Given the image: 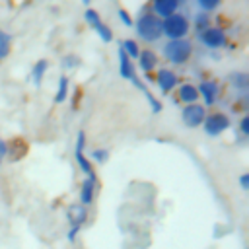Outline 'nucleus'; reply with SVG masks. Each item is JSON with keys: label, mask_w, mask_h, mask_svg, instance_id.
Returning <instances> with one entry per match:
<instances>
[{"label": "nucleus", "mask_w": 249, "mask_h": 249, "mask_svg": "<svg viewBox=\"0 0 249 249\" xmlns=\"http://www.w3.org/2000/svg\"><path fill=\"white\" fill-rule=\"evenodd\" d=\"M134 27H136L138 37L146 43H156L163 37L161 35V19L156 18L152 12H146V14L138 16V19L134 21Z\"/></svg>", "instance_id": "1"}, {"label": "nucleus", "mask_w": 249, "mask_h": 249, "mask_svg": "<svg viewBox=\"0 0 249 249\" xmlns=\"http://www.w3.org/2000/svg\"><path fill=\"white\" fill-rule=\"evenodd\" d=\"M154 82L158 84V88H160L163 93H169V91L177 86V74H175L171 68L161 66V68H158V72H156V76H154Z\"/></svg>", "instance_id": "9"}, {"label": "nucleus", "mask_w": 249, "mask_h": 249, "mask_svg": "<svg viewBox=\"0 0 249 249\" xmlns=\"http://www.w3.org/2000/svg\"><path fill=\"white\" fill-rule=\"evenodd\" d=\"M84 148H86V134H84V130H80V132H78V136H76L74 160H76L78 167H80V169L86 173V177H88V175H93V167H91V161L86 158V154H84Z\"/></svg>", "instance_id": "8"}, {"label": "nucleus", "mask_w": 249, "mask_h": 249, "mask_svg": "<svg viewBox=\"0 0 249 249\" xmlns=\"http://www.w3.org/2000/svg\"><path fill=\"white\" fill-rule=\"evenodd\" d=\"M62 68H66V70H70V68H76L78 66V56L76 54H66V56H62Z\"/></svg>", "instance_id": "27"}, {"label": "nucleus", "mask_w": 249, "mask_h": 249, "mask_svg": "<svg viewBox=\"0 0 249 249\" xmlns=\"http://www.w3.org/2000/svg\"><path fill=\"white\" fill-rule=\"evenodd\" d=\"M10 47H12V37L10 33L0 29V60H4L10 54Z\"/></svg>", "instance_id": "21"}, {"label": "nucleus", "mask_w": 249, "mask_h": 249, "mask_svg": "<svg viewBox=\"0 0 249 249\" xmlns=\"http://www.w3.org/2000/svg\"><path fill=\"white\" fill-rule=\"evenodd\" d=\"M84 18H86V21H88L91 27H97V25L101 23L99 12H97V10H93V8H88V10L84 12Z\"/></svg>", "instance_id": "24"}, {"label": "nucleus", "mask_w": 249, "mask_h": 249, "mask_svg": "<svg viewBox=\"0 0 249 249\" xmlns=\"http://www.w3.org/2000/svg\"><path fill=\"white\" fill-rule=\"evenodd\" d=\"M93 31L99 35V39H101L103 43H111V41H113V33H111V29H109V25H105L103 21H101L97 27H93Z\"/></svg>", "instance_id": "23"}, {"label": "nucleus", "mask_w": 249, "mask_h": 249, "mask_svg": "<svg viewBox=\"0 0 249 249\" xmlns=\"http://www.w3.org/2000/svg\"><path fill=\"white\" fill-rule=\"evenodd\" d=\"M206 107L200 105V103H193V105H185L181 109V121L187 128H198L202 123H204V117H206Z\"/></svg>", "instance_id": "5"}, {"label": "nucleus", "mask_w": 249, "mask_h": 249, "mask_svg": "<svg viewBox=\"0 0 249 249\" xmlns=\"http://www.w3.org/2000/svg\"><path fill=\"white\" fill-rule=\"evenodd\" d=\"M47 70H49V60H45V58H41V60H37L33 64V68H31V80H33L35 86H41Z\"/></svg>", "instance_id": "16"}, {"label": "nucleus", "mask_w": 249, "mask_h": 249, "mask_svg": "<svg viewBox=\"0 0 249 249\" xmlns=\"http://www.w3.org/2000/svg\"><path fill=\"white\" fill-rule=\"evenodd\" d=\"M177 10H179L177 0H154L152 2V14L160 19H165V18L177 14Z\"/></svg>", "instance_id": "11"}, {"label": "nucleus", "mask_w": 249, "mask_h": 249, "mask_svg": "<svg viewBox=\"0 0 249 249\" xmlns=\"http://www.w3.org/2000/svg\"><path fill=\"white\" fill-rule=\"evenodd\" d=\"M66 97H68V78L60 76L58 78V88H56V93H54V103H62Z\"/></svg>", "instance_id": "20"}, {"label": "nucleus", "mask_w": 249, "mask_h": 249, "mask_svg": "<svg viewBox=\"0 0 249 249\" xmlns=\"http://www.w3.org/2000/svg\"><path fill=\"white\" fill-rule=\"evenodd\" d=\"M119 19H121V21L126 25V27H130V25L134 23V21H132V18L128 16V12H126L124 8H119Z\"/></svg>", "instance_id": "28"}, {"label": "nucleus", "mask_w": 249, "mask_h": 249, "mask_svg": "<svg viewBox=\"0 0 249 249\" xmlns=\"http://www.w3.org/2000/svg\"><path fill=\"white\" fill-rule=\"evenodd\" d=\"M117 54H119V74H121L124 80H130V82L138 80V78H136V70H134L132 60H130V58L124 54V51H123L121 47H119Z\"/></svg>", "instance_id": "13"}, {"label": "nucleus", "mask_w": 249, "mask_h": 249, "mask_svg": "<svg viewBox=\"0 0 249 249\" xmlns=\"http://www.w3.org/2000/svg\"><path fill=\"white\" fill-rule=\"evenodd\" d=\"M6 152H8V144H6V140L0 136V165H2L4 160H6Z\"/></svg>", "instance_id": "30"}, {"label": "nucleus", "mask_w": 249, "mask_h": 249, "mask_svg": "<svg viewBox=\"0 0 249 249\" xmlns=\"http://www.w3.org/2000/svg\"><path fill=\"white\" fill-rule=\"evenodd\" d=\"M231 126V121L226 113L222 111H214L210 115L204 117V123H202V128L208 136H220L222 132H226L228 128Z\"/></svg>", "instance_id": "4"}, {"label": "nucleus", "mask_w": 249, "mask_h": 249, "mask_svg": "<svg viewBox=\"0 0 249 249\" xmlns=\"http://www.w3.org/2000/svg\"><path fill=\"white\" fill-rule=\"evenodd\" d=\"M91 160L97 161V163H105V161L109 160V150H105V148H95V150L91 152Z\"/></svg>", "instance_id": "25"}, {"label": "nucleus", "mask_w": 249, "mask_h": 249, "mask_svg": "<svg viewBox=\"0 0 249 249\" xmlns=\"http://www.w3.org/2000/svg\"><path fill=\"white\" fill-rule=\"evenodd\" d=\"M161 53H163V56H165L167 62L181 66V64L189 62V58H191V54H193V43H191L189 39L167 41V43L163 45Z\"/></svg>", "instance_id": "2"}, {"label": "nucleus", "mask_w": 249, "mask_h": 249, "mask_svg": "<svg viewBox=\"0 0 249 249\" xmlns=\"http://www.w3.org/2000/svg\"><path fill=\"white\" fill-rule=\"evenodd\" d=\"M239 187H241L243 191L249 189V173H243V175L239 177Z\"/></svg>", "instance_id": "31"}, {"label": "nucleus", "mask_w": 249, "mask_h": 249, "mask_svg": "<svg viewBox=\"0 0 249 249\" xmlns=\"http://www.w3.org/2000/svg\"><path fill=\"white\" fill-rule=\"evenodd\" d=\"M239 130L241 134H249V115H243L239 121Z\"/></svg>", "instance_id": "29"}, {"label": "nucleus", "mask_w": 249, "mask_h": 249, "mask_svg": "<svg viewBox=\"0 0 249 249\" xmlns=\"http://www.w3.org/2000/svg\"><path fill=\"white\" fill-rule=\"evenodd\" d=\"M228 80H230V84H231L235 89H239V91H245L247 86H249V76H247L245 72H231V74L228 76Z\"/></svg>", "instance_id": "17"}, {"label": "nucleus", "mask_w": 249, "mask_h": 249, "mask_svg": "<svg viewBox=\"0 0 249 249\" xmlns=\"http://www.w3.org/2000/svg\"><path fill=\"white\" fill-rule=\"evenodd\" d=\"M177 95L185 105H193L198 101V91H196V86L193 84H181L177 89Z\"/></svg>", "instance_id": "15"}, {"label": "nucleus", "mask_w": 249, "mask_h": 249, "mask_svg": "<svg viewBox=\"0 0 249 249\" xmlns=\"http://www.w3.org/2000/svg\"><path fill=\"white\" fill-rule=\"evenodd\" d=\"M80 230H82V228H74V226H70V230H68V241H76V235L80 233Z\"/></svg>", "instance_id": "32"}, {"label": "nucleus", "mask_w": 249, "mask_h": 249, "mask_svg": "<svg viewBox=\"0 0 249 249\" xmlns=\"http://www.w3.org/2000/svg\"><path fill=\"white\" fill-rule=\"evenodd\" d=\"M121 49L124 51V54L132 60V58H138V54H140V47H138V43L134 41V39H124L123 43H121Z\"/></svg>", "instance_id": "19"}, {"label": "nucleus", "mask_w": 249, "mask_h": 249, "mask_svg": "<svg viewBox=\"0 0 249 249\" xmlns=\"http://www.w3.org/2000/svg\"><path fill=\"white\" fill-rule=\"evenodd\" d=\"M191 29V23L189 19L183 16V14H173L165 19H161V35H165L169 41H175V39H187V33Z\"/></svg>", "instance_id": "3"}, {"label": "nucleus", "mask_w": 249, "mask_h": 249, "mask_svg": "<svg viewBox=\"0 0 249 249\" xmlns=\"http://www.w3.org/2000/svg\"><path fill=\"white\" fill-rule=\"evenodd\" d=\"M95 187H97V177H95V173H93V175H88V177L82 181L80 195H78V198H80V204H82V206H86V208H88L89 204H93Z\"/></svg>", "instance_id": "10"}, {"label": "nucleus", "mask_w": 249, "mask_h": 249, "mask_svg": "<svg viewBox=\"0 0 249 249\" xmlns=\"http://www.w3.org/2000/svg\"><path fill=\"white\" fill-rule=\"evenodd\" d=\"M66 218H68L70 226H74V228H82L84 222L88 220V208L82 206L80 202H72V204L68 206V210H66Z\"/></svg>", "instance_id": "12"}, {"label": "nucleus", "mask_w": 249, "mask_h": 249, "mask_svg": "<svg viewBox=\"0 0 249 249\" xmlns=\"http://www.w3.org/2000/svg\"><path fill=\"white\" fill-rule=\"evenodd\" d=\"M198 41L206 49H222L226 45L228 37H226L224 29H220V27H208V29H204V31L198 33Z\"/></svg>", "instance_id": "6"}, {"label": "nucleus", "mask_w": 249, "mask_h": 249, "mask_svg": "<svg viewBox=\"0 0 249 249\" xmlns=\"http://www.w3.org/2000/svg\"><path fill=\"white\" fill-rule=\"evenodd\" d=\"M196 91H198V97H202L204 107H210L220 97V84L216 80H202L196 86Z\"/></svg>", "instance_id": "7"}, {"label": "nucleus", "mask_w": 249, "mask_h": 249, "mask_svg": "<svg viewBox=\"0 0 249 249\" xmlns=\"http://www.w3.org/2000/svg\"><path fill=\"white\" fill-rule=\"evenodd\" d=\"M138 66H140V70L144 72V74H150L152 70H156V66H158V54L154 53V51H150V49H144V51H140V54H138Z\"/></svg>", "instance_id": "14"}, {"label": "nucleus", "mask_w": 249, "mask_h": 249, "mask_svg": "<svg viewBox=\"0 0 249 249\" xmlns=\"http://www.w3.org/2000/svg\"><path fill=\"white\" fill-rule=\"evenodd\" d=\"M195 27H196L198 33L204 31V29H208V27H210V18H208V14L198 12V14L195 16Z\"/></svg>", "instance_id": "22"}, {"label": "nucleus", "mask_w": 249, "mask_h": 249, "mask_svg": "<svg viewBox=\"0 0 249 249\" xmlns=\"http://www.w3.org/2000/svg\"><path fill=\"white\" fill-rule=\"evenodd\" d=\"M220 6V0H198V8L206 14V12H212Z\"/></svg>", "instance_id": "26"}, {"label": "nucleus", "mask_w": 249, "mask_h": 249, "mask_svg": "<svg viewBox=\"0 0 249 249\" xmlns=\"http://www.w3.org/2000/svg\"><path fill=\"white\" fill-rule=\"evenodd\" d=\"M132 84H134V86H136V88H138V89H140V91H142V93L146 95V99L150 101V107H152V111H154V113H160V111H161V101H158V99H156V97H154V95L150 93V89H148V88H146V86H144L142 82L134 80Z\"/></svg>", "instance_id": "18"}]
</instances>
